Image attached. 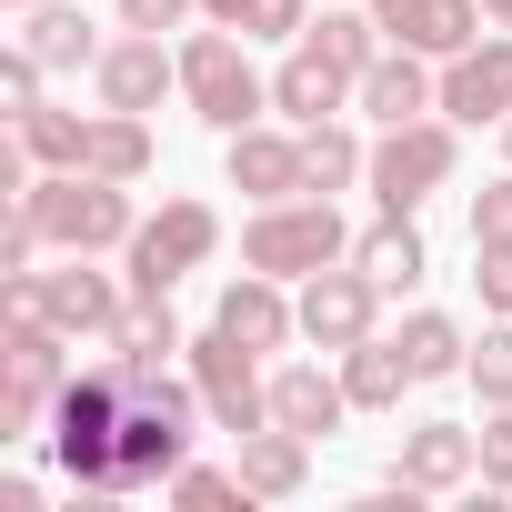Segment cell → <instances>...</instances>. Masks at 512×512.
I'll use <instances>...</instances> for the list:
<instances>
[{
	"label": "cell",
	"mask_w": 512,
	"mask_h": 512,
	"mask_svg": "<svg viewBox=\"0 0 512 512\" xmlns=\"http://www.w3.org/2000/svg\"><path fill=\"white\" fill-rule=\"evenodd\" d=\"M121 412H131V382H121V352H101V362H81L71 382H61V402H51V462L91 492V502H111V462H121Z\"/></svg>",
	"instance_id": "cell-1"
},
{
	"label": "cell",
	"mask_w": 512,
	"mask_h": 512,
	"mask_svg": "<svg viewBox=\"0 0 512 512\" xmlns=\"http://www.w3.org/2000/svg\"><path fill=\"white\" fill-rule=\"evenodd\" d=\"M241 262L272 272V282H312L332 262H352V231L332 211V191H292V201H251L241 221Z\"/></svg>",
	"instance_id": "cell-2"
},
{
	"label": "cell",
	"mask_w": 512,
	"mask_h": 512,
	"mask_svg": "<svg viewBox=\"0 0 512 512\" xmlns=\"http://www.w3.org/2000/svg\"><path fill=\"white\" fill-rule=\"evenodd\" d=\"M181 101H191V121H211L221 141L272 111V81L251 71V41H241L231 21H211V31L181 41Z\"/></svg>",
	"instance_id": "cell-3"
},
{
	"label": "cell",
	"mask_w": 512,
	"mask_h": 512,
	"mask_svg": "<svg viewBox=\"0 0 512 512\" xmlns=\"http://www.w3.org/2000/svg\"><path fill=\"white\" fill-rule=\"evenodd\" d=\"M31 221L51 231V251H121L141 231L131 211V181H101V171H31Z\"/></svg>",
	"instance_id": "cell-4"
},
{
	"label": "cell",
	"mask_w": 512,
	"mask_h": 512,
	"mask_svg": "<svg viewBox=\"0 0 512 512\" xmlns=\"http://www.w3.org/2000/svg\"><path fill=\"white\" fill-rule=\"evenodd\" d=\"M211 251H221V211H211V201H161V211H141V231L121 241V282H131L141 302H171V282L201 272Z\"/></svg>",
	"instance_id": "cell-5"
},
{
	"label": "cell",
	"mask_w": 512,
	"mask_h": 512,
	"mask_svg": "<svg viewBox=\"0 0 512 512\" xmlns=\"http://www.w3.org/2000/svg\"><path fill=\"white\" fill-rule=\"evenodd\" d=\"M462 171V121H442V111H422V121H392L382 141H372V201L382 211H422L442 181Z\"/></svg>",
	"instance_id": "cell-6"
},
{
	"label": "cell",
	"mask_w": 512,
	"mask_h": 512,
	"mask_svg": "<svg viewBox=\"0 0 512 512\" xmlns=\"http://www.w3.org/2000/svg\"><path fill=\"white\" fill-rule=\"evenodd\" d=\"M61 382H71V332L41 322L31 302H11V342H0V422L41 432L51 402H61Z\"/></svg>",
	"instance_id": "cell-7"
},
{
	"label": "cell",
	"mask_w": 512,
	"mask_h": 512,
	"mask_svg": "<svg viewBox=\"0 0 512 512\" xmlns=\"http://www.w3.org/2000/svg\"><path fill=\"white\" fill-rule=\"evenodd\" d=\"M262 362H272V352H251V342H241V332H221V322L181 352V372L201 382L211 432H231V442H241V432H262V422H272V372H262Z\"/></svg>",
	"instance_id": "cell-8"
},
{
	"label": "cell",
	"mask_w": 512,
	"mask_h": 512,
	"mask_svg": "<svg viewBox=\"0 0 512 512\" xmlns=\"http://www.w3.org/2000/svg\"><path fill=\"white\" fill-rule=\"evenodd\" d=\"M101 251H61V272H21L11 282V302H31L41 322H61L71 342H111L121 332V312H131V282H111V272H91Z\"/></svg>",
	"instance_id": "cell-9"
},
{
	"label": "cell",
	"mask_w": 512,
	"mask_h": 512,
	"mask_svg": "<svg viewBox=\"0 0 512 512\" xmlns=\"http://www.w3.org/2000/svg\"><path fill=\"white\" fill-rule=\"evenodd\" d=\"M292 302H302V342H312V352H352V342H372V332H382V282H372L362 262L312 272Z\"/></svg>",
	"instance_id": "cell-10"
},
{
	"label": "cell",
	"mask_w": 512,
	"mask_h": 512,
	"mask_svg": "<svg viewBox=\"0 0 512 512\" xmlns=\"http://www.w3.org/2000/svg\"><path fill=\"white\" fill-rule=\"evenodd\" d=\"M442 121H462V131H502L512 121V31H482L472 51H452L442 61Z\"/></svg>",
	"instance_id": "cell-11"
},
{
	"label": "cell",
	"mask_w": 512,
	"mask_h": 512,
	"mask_svg": "<svg viewBox=\"0 0 512 512\" xmlns=\"http://www.w3.org/2000/svg\"><path fill=\"white\" fill-rule=\"evenodd\" d=\"M91 91H101V111H161V101L181 91V51H161V31H121V41L101 51Z\"/></svg>",
	"instance_id": "cell-12"
},
{
	"label": "cell",
	"mask_w": 512,
	"mask_h": 512,
	"mask_svg": "<svg viewBox=\"0 0 512 512\" xmlns=\"http://www.w3.org/2000/svg\"><path fill=\"white\" fill-rule=\"evenodd\" d=\"M392 482H412L422 502H432V492H472V482H482L472 422H412V432L392 442Z\"/></svg>",
	"instance_id": "cell-13"
},
{
	"label": "cell",
	"mask_w": 512,
	"mask_h": 512,
	"mask_svg": "<svg viewBox=\"0 0 512 512\" xmlns=\"http://www.w3.org/2000/svg\"><path fill=\"white\" fill-rule=\"evenodd\" d=\"M211 322H221V332H241L251 352H272V362H282V342H302V302H292V282H272V272H251V262H241V272L221 282Z\"/></svg>",
	"instance_id": "cell-14"
},
{
	"label": "cell",
	"mask_w": 512,
	"mask_h": 512,
	"mask_svg": "<svg viewBox=\"0 0 512 512\" xmlns=\"http://www.w3.org/2000/svg\"><path fill=\"white\" fill-rule=\"evenodd\" d=\"M352 91H362V81H352L332 51H312V41H292V61L272 71V111H282L292 131H312V121H342V111H352Z\"/></svg>",
	"instance_id": "cell-15"
},
{
	"label": "cell",
	"mask_w": 512,
	"mask_h": 512,
	"mask_svg": "<svg viewBox=\"0 0 512 512\" xmlns=\"http://www.w3.org/2000/svg\"><path fill=\"white\" fill-rule=\"evenodd\" d=\"M352 111H372L382 131L392 121H422V111H442V71H432V51H412V41H392L372 71H362V91H352Z\"/></svg>",
	"instance_id": "cell-16"
},
{
	"label": "cell",
	"mask_w": 512,
	"mask_h": 512,
	"mask_svg": "<svg viewBox=\"0 0 512 512\" xmlns=\"http://www.w3.org/2000/svg\"><path fill=\"white\" fill-rule=\"evenodd\" d=\"M221 151H231V191H251V201H292V191H302V131L251 121V131H231Z\"/></svg>",
	"instance_id": "cell-17"
},
{
	"label": "cell",
	"mask_w": 512,
	"mask_h": 512,
	"mask_svg": "<svg viewBox=\"0 0 512 512\" xmlns=\"http://www.w3.org/2000/svg\"><path fill=\"white\" fill-rule=\"evenodd\" d=\"M231 462H241V482L262 492V502H292V492L312 482V432L262 422V432H241V442H231Z\"/></svg>",
	"instance_id": "cell-18"
},
{
	"label": "cell",
	"mask_w": 512,
	"mask_h": 512,
	"mask_svg": "<svg viewBox=\"0 0 512 512\" xmlns=\"http://www.w3.org/2000/svg\"><path fill=\"white\" fill-rule=\"evenodd\" d=\"M21 51L41 61V71H101V31L81 21V0H31V11H21Z\"/></svg>",
	"instance_id": "cell-19"
},
{
	"label": "cell",
	"mask_w": 512,
	"mask_h": 512,
	"mask_svg": "<svg viewBox=\"0 0 512 512\" xmlns=\"http://www.w3.org/2000/svg\"><path fill=\"white\" fill-rule=\"evenodd\" d=\"M342 412H352V392H342V372H322V362H272V422H292V432H342Z\"/></svg>",
	"instance_id": "cell-20"
},
{
	"label": "cell",
	"mask_w": 512,
	"mask_h": 512,
	"mask_svg": "<svg viewBox=\"0 0 512 512\" xmlns=\"http://www.w3.org/2000/svg\"><path fill=\"white\" fill-rule=\"evenodd\" d=\"M412 382H422V372H412V352H402L392 332H372V342L342 352V392H352V412H402Z\"/></svg>",
	"instance_id": "cell-21"
},
{
	"label": "cell",
	"mask_w": 512,
	"mask_h": 512,
	"mask_svg": "<svg viewBox=\"0 0 512 512\" xmlns=\"http://www.w3.org/2000/svg\"><path fill=\"white\" fill-rule=\"evenodd\" d=\"M352 262H362L382 292H412V282L432 272V251H422V221H412V211H382L372 231H352Z\"/></svg>",
	"instance_id": "cell-22"
},
{
	"label": "cell",
	"mask_w": 512,
	"mask_h": 512,
	"mask_svg": "<svg viewBox=\"0 0 512 512\" xmlns=\"http://www.w3.org/2000/svg\"><path fill=\"white\" fill-rule=\"evenodd\" d=\"M482 0H412V11L392 21V41H412V51H432V61H452V51H472L482 41Z\"/></svg>",
	"instance_id": "cell-23"
},
{
	"label": "cell",
	"mask_w": 512,
	"mask_h": 512,
	"mask_svg": "<svg viewBox=\"0 0 512 512\" xmlns=\"http://www.w3.org/2000/svg\"><path fill=\"white\" fill-rule=\"evenodd\" d=\"M362 171H372V141L352 121H312L302 131V191H352Z\"/></svg>",
	"instance_id": "cell-24"
},
{
	"label": "cell",
	"mask_w": 512,
	"mask_h": 512,
	"mask_svg": "<svg viewBox=\"0 0 512 512\" xmlns=\"http://www.w3.org/2000/svg\"><path fill=\"white\" fill-rule=\"evenodd\" d=\"M11 131H21L31 171H81V161H91V111H51V101H41V111H21Z\"/></svg>",
	"instance_id": "cell-25"
},
{
	"label": "cell",
	"mask_w": 512,
	"mask_h": 512,
	"mask_svg": "<svg viewBox=\"0 0 512 512\" xmlns=\"http://www.w3.org/2000/svg\"><path fill=\"white\" fill-rule=\"evenodd\" d=\"M101 181H141L151 171V111H91V161Z\"/></svg>",
	"instance_id": "cell-26"
},
{
	"label": "cell",
	"mask_w": 512,
	"mask_h": 512,
	"mask_svg": "<svg viewBox=\"0 0 512 512\" xmlns=\"http://www.w3.org/2000/svg\"><path fill=\"white\" fill-rule=\"evenodd\" d=\"M302 41H312V51H332V61H342L352 81H362V71H372V61L392 51V31L372 21V0H362V11H322V21L302 31Z\"/></svg>",
	"instance_id": "cell-27"
},
{
	"label": "cell",
	"mask_w": 512,
	"mask_h": 512,
	"mask_svg": "<svg viewBox=\"0 0 512 512\" xmlns=\"http://www.w3.org/2000/svg\"><path fill=\"white\" fill-rule=\"evenodd\" d=\"M392 342L412 352V372H422V382H452V372L472 362V332H462L452 312H412V322H402Z\"/></svg>",
	"instance_id": "cell-28"
},
{
	"label": "cell",
	"mask_w": 512,
	"mask_h": 512,
	"mask_svg": "<svg viewBox=\"0 0 512 512\" xmlns=\"http://www.w3.org/2000/svg\"><path fill=\"white\" fill-rule=\"evenodd\" d=\"M201 21H231L241 41H302L312 0H201Z\"/></svg>",
	"instance_id": "cell-29"
},
{
	"label": "cell",
	"mask_w": 512,
	"mask_h": 512,
	"mask_svg": "<svg viewBox=\"0 0 512 512\" xmlns=\"http://www.w3.org/2000/svg\"><path fill=\"white\" fill-rule=\"evenodd\" d=\"M101 352H121V362H171V352H191V342H181L171 302H141V292H131V312H121V332H111Z\"/></svg>",
	"instance_id": "cell-30"
},
{
	"label": "cell",
	"mask_w": 512,
	"mask_h": 512,
	"mask_svg": "<svg viewBox=\"0 0 512 512\" xmlns=\"http://www.w3.org/2000/svg\"><path fill=\"white\" fill-rule=\"evenodd\" d=\"M171 502H181V512H231V502H262V492L241 482V462H231V472H211V462H181V472H171Z\"/></svg>",
	"instance_id": "cell-31"
},
{
	"label": "cell",
	"mask_w": 512,
	"mask_h": 512,
	"mask_svg": "<svg viewBox=\"0 0 512 512\" xmlns=\"http://www.w3.org/2000/svg\"><path fill=\"white\" fill-rule=\"evenodd\" d=\"M462 382L482 392V412H492V402H512V312H502V322H492V332L472 342V362H462Z\"/></svg>",
	"instance_id": "cell-32"
},
{
	"label": "cell",
	"mask_w": 512,
	"mask_h": 512,
	"mask_svg": "<svg viewBox=\"0 0 512 512\" xmlns=\"http://www.w3.org/2000/svg\"><path fill=\"white\" fill-rule=\"evenodd\" d=\"M472 442H482V492H512V402H492Z\"/></svg>",
	"instance_id": "cell-33"
},
{
	"label": "cell",
	"mask_w": 512,
	"mask_h": 512,
	"mask_svg": "<svg viewBox=\"0 0 512 512\" xmlns=\"http://www.w3.org/2000/svg\"><path fill=\"white\" fill-rule=\"evenodd\" d=\"M41 81H51V71H41V61H31L21 41L0 51V111H11V121H21V111H41Z\"/></svg>",
	"instance_id": "cell-34"
},
{
	"label": "cell",
	"mask_w": 512,
	"mask_h": 512,
	"mask_svg": "<svg viewBox=\"0 0 512 512\" xmlns=\"http://www.w3.org/2000/svg\"><path fill=\"white\" fill-rule=\"evenodd\" d=\"M472 292L482 312H512V241H472Z\"/></svg>",
	"instance_id": "cell-35"
},
{
	"label": "cell",
	"mask_w": 512,
	"mask_h": 512,
	"mask_svg": "<svg viewBox=\"0 0 512 512\" xmlns=\"http://www.w3.org/2000/svg\"><path fill=\"white\" fill-rule=\"evenodd\" d=\"M472 241H512V171L472 191Z\"/></svg>",
	"instance_id": "cell-36"
},
{
	"label": "cell",
	"mask_w": 512,
	"mask_h": 512,
	"mask_svg": "<svg viewBox=\"0 0 512 512\" xmlns=\"http://www.w3.org/2000/svg\"><path fill=\"white\" fill-rule=\"evenodd\" d=\"M201 0H121V31H191Z\"/></svg>",
	"instance_id": "cell-37"
},
{
	"label": "cell",
	"mask_w": 512,
	"mask_h": 512,
	"mask_svg": "<svg viewBox=\"0 0 512 512\" xmlns=\"http://www.w3.org/2000/svg\"><path fill=\"white\" fill-rule=\"evenodd\" d=\"M482 11H492V31H512V0H482Z\"/></svg>",
	"instance_id": "cell-38"
},
{
	"label": "cell",
	"mask_w": 512,
	"mask_h": 512,
	"mask_svg": "<svg viewBox=\"0 0 512 512\" xmlns=\"http://www.w3.org/2000/svg\"><path fill=\"white\" fill-rule=\"evenodd\" d=\"M502 151H512V121H502Z\"/></svg>",
	"instance_id": "cell-39"
},
{
	"label": "cell",
	"mask_w": 512,
	"mask_h": 512,
	"mask_svg": "<svg viewBox=\"0 0 512 512\" xmlns=\"http://www.w3.org/2000/svg\"><path fill=\"white\" fill-rule=\"evenodd\" d=\"M11 11H31V0H11Z\"/></svg>",
	"instance_id": "cell-40"
}]
</instances>
